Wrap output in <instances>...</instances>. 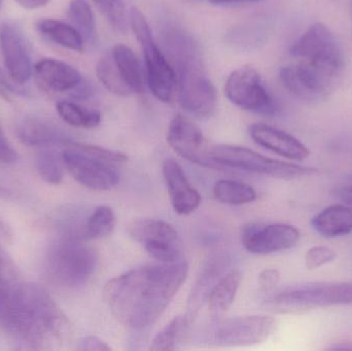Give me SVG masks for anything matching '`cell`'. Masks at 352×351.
Here are the masks:
<instances>
[{"mask_svg": "<svg viewBox=\"0 0 352 351\" xmlns=\"http://www.w3.org/2000/svg\"><path fill=\"white\" fill-rule=\"evenodd\" d=\"M167 140L176 154L188 162L207 168H219L211 157V148L200 128L188 117L175 115L171 121L167 133Z\"/></svg>", "mask_w": 352, "mask_h": 351, "instance_id": "13", "label": "cell"}, {"mask_svg": "<svg viewBox=\"0 0 352 351\" xmlns=\"http://www.w3.org/2000/svg\"><path fill=\"white\" fill-rule=\"evenodd\" d=\"M213 194L219 202L229 205H243L256 199V192L248 183L221 179L213 188Z\"/></svg>", "mask_w": 352, "mask_h": 351, "instance_id": "27", "label": "cell"}, {"mask_svg": "<svg viewBox=\"0 0 352 351\" xmlns=\"http://www.w3.org/2000/svg\"><path fill=\"white\" fill-rule=\"evenodd\" d=\"M276 330V321L269 315H243L219 319L213 325L209 344L219 348L258 346Z\"/></svg>", "mask_w": 352, "mask_h": 351, "instance_id": "9", "label": "cell"}, {"mask_svg": "<svg viewBox=\"0 0 352 351\" xmlns=\"http://www.w3.org/2000/svg\"><path fill=\"white\" fill-rule=\"evenodd\" d=\"M117 224V216L109 206H98L89 214L86 224V238L98 239L109 236Z\"/></svg>", "mask_w": 352, "mask_h": 351, "instance_id": "31", "label": "cell"}, {"mask_svg": "<svg viewBox=\"0 0 352 351\" xmlns=\"http://www.w3.org/2000/svg\"><path fill=\"white\" fill-rule=\"evenodd\" d=\"M167 45L176 67L180 105L190 115L208 119L217 109V91L207 76L198 45L184 31H169Z\"/></svg>", "mask_w": 352, "mask_h": 351, "instance_id": "3", "label": "cell"}, {"mask_svg": "<svg viewBox=\"0 0 352 351\" xmlns=\"http://www.w3.org/2000/svg\"><path fill=\"white\" fill-rule=\"evenodd\" d=\"M225 266V260L214 259L209 262L206 267L203 269L202 273L199 276L198 280L190 293V299H188L186 317L190 323L194 321L195 317L198 315L199 310L204 304L205 301L208 300L209 294L215 284L219 282V278L221 275Z\"/></svg>", "mask_w": 352, "mask_h": 351, "instance_id": "23", "label": "cell"}, {"mask_svg": "<svg viewBox=\"0 0 352 351\" xmlns=\"http://www.w3.org/2000/svg\"><path fill=\"white\" fill-rule=\"evenodd\" d=\"M99 12L118 32L127 30V14L124 0H93Z\"/></svg>", "mask_w": 352, "mask_h": 351, "instance_id": "34", "label": "cell"}, {"mask_svg": "<svg viewBox=\"0 0 352 351\" xmlns=\"http://www.w3.org/2000/svg\"><path fill=\"white\" fill-rule=\"evenodd\" d=\"M34 76L38 86L50 92L72 93L84 82L82 74L74 66L51 58L37 62Z\"/></svg>", "mask_w": 352, "mask_h": 351, "instance_id": "17", "label": "cell"}, {"mask_svg": "<svg viewBox=\"0 0 352 351\" xmlns=\"http://www.w3.org/2000/svg\"><path fill=\"white\" fill-rule=\"evenodd\" d=\"M96 73L101 84L113 94L123 97L133 94L120 76L111 54H107L99 59L96 66Z\"/></svg>", "mask_w": 352, "mask_h": 351, "instance_id": "30", "label": "cell"}, {"mask_svg": "<svg viewBox=\"0 0 352 351\" xmlns=\"http://www.w3.org/2000/svg\"><path fill=\"white\" fill-rule=\"evenodd\" d=\"M10 196V190L6 188L0 187V198H8Z\"/></svg>", "mask_w": 352, "mask_h": 351, "instance_id": "46", "label": "cell"}, {"mask_svg": "<svg viewBox=\"0 0 352 351\" xmlns=\"http://www.w3.org/2000/svg\"><path fill=\"white\" fill-rule=\"evenodd\" d=\"M18 2L21 6L29 10H34V8H43L49 3V0H14Z\"/></svg>", "mask_w": 352, "mask_h": 351, "instance_id": "43", "label": "cell"}, {"mask_svg": "<svg viewBox=\"0 0 352 351\" xmlns=\"http://www.w3.org/2000/svg\"><path fill=\"white\" fill-rule=\"evenodd\" d=\"M250 135L258 146L283 158L292 161H304L310 156V150L303 142L287 132L266 124H252Z\"/></svg>", "mask_w": 352, "mask_h": 351, "instance_id": "16", "label": "cell"}, {"mask_svg": "<svg viewBox=\"0 0 352 351\" xmlns=\"http://www.w3.org/2000/svg\"><path fill=\"white\" fill-rule=\"evenodd\" d=\"M311 225L318 234L327 238L351 234L352 208L346 204L329 206L312 218Z\"/></svg>", "mask_w": 352, "mask_h": 351, "instance_id": "20", "label": "cell"}, {"mask_svg": "<svg viewBox=\"0 0 352 351\" xmlns=\"http://www.w3.org/2000/svg\"><path fill=\"white\" fill-rule=\"evenodd\" d=\"M341 76L342 72L305 61L283 66L279 70L283 87L305 102L327 98L336 88Z\"/></svg>", "mask_w": 352, "mask_h": 351, "instance_id": "8", "label": "cell"}, {"mask_svg": "<svg viewBox=\"0 0 352 351\" xmlns=\"http://www.w3.org/2000/svg\"><path fill=\"white\" fill-rule=\"evenodd\" d=\"M16 135L23 144L30 146H64L70 138L59 127L43 117H29L20 122Z\"/></svg>", "mask_w": 352, "mask_h": 351, "instance_id": "19", "label": "cell"}, {"mask_svg": "<svg viewBox=\"0 0 352 351\" xmlns=\"http://www.w3.org/2000/svg\"><path fill=\"white\" fill-rule=\"evenodd\" d=\"M64 148L61 154L64 165L80 185L96 191H107L119 183V175L109 163L80 150L72 139L66 142Z\"/></svg>", "mask_w": 352, "mask_h": 351, "instance_id": "12", "label": "cell"}, {"mask_svg": "<svg viewBox=\"0 0 352 351\" xmlns=\"http://www.w3.org/2000/svg\"><path fill=\"white\" fill-rule=\"evenodd\" d=\"M280 273L276 269H265L258 276V284L265 292H270L278 284Z\"/></svg>", "mask_w": 352, "mask_h": 351, "instance_id": "39", "label": "cell"}, {"mask_svg": "<svg viewBox=\"0 0 352 351\" xmlns=\"http://www.w3.org/2000/svg\"><path fill=\"white\" fill-rule=\"evenodd\" d=\"M2 2H3V0H0V8H1Z\"/></svg>", "mask_w": 352, "mask_h": 351, "instance_id": "47", "label": "cell"}, {"mask_svg": "<svg viewBox=\"0 0 352 351\" xmlns=\"http://www.w3.org/2000/svg\"><path fill=\"white\" fill-rule=\"evenodd\" d=\"M63 159L51 148L37 155L36 168L39 177L50 185H59L63 181Z\"/></svg>", "mask_w": 352, "mask_h": 351, "instance_id": "32", "label": "cell"}, {"mask_svg": "<svg viewBox=\"0 0 352 351\" xmlns=\"http://www.w3.org/2000/svg\"><path fill=\"white\" fill-rule=\"evenodd\" d=\"M337 258L334 249L324 245H316L308 249L305 256V265L308 270H316L327 264L332 263Z\"/></svg>", "mask_w": 352, "mask_h": 351, "instance_id": "35", "label": "cell"}, {"mask_svg": "<svg viewBox=\"0 0 352 351\" xmlns=\"http://www.w3.org/2000/svg\"><path fill=\"white\" fill-rule=\"evenodd\" d=\"M68 16L85 43H93L96 35V27L94 14L88 2L86 0H72L68 8Z\"/></svg>", "mask_w": 352, "mask_h": 351, "instance_id": "29", "label": "cell"}, {"mask_svg": "<svg viewBox=\"0 0 352 351\" xmlns=\"http://www.w3.org/2000/svg\"><path fill=\"white\" fill-rule=\"evenodd\" d=\"M225 94L236 106L264 115H275L276 101L265 86L260 73L250 66L238 68L226 82Z\"/></svg>", "mask_w": 352, "mask_h": 351, "instance_id": "10", "label": "cell"}, {"mask_svg": "<svg viewBox=\"0 0 352 351\" xmlns=\"http://www.w3.org/2000/svg\"><path fill=\"white\" fill-rule=\"evenodd\" d=\"M0 49L8 76L16 84H24L32 76V63L26 39L14 23L0 25Z\"/></svg>", "mask_w": 352, "mask_h": 351, "instance_id": "15", "label": "cell"}, {"mask_svg": "<svg viewBox=\"0 0 352 351\" xmlns=\"http://www.w3.org/2000/svg\"><path fill=\"white\" fill-rule=\"evenodd\" d=\"M241 278V272L233 269L221 276L213 286L207 300L213 319H219L231 308L237 296Z\"/></svg>", "mask_w": 352, "mask_h": 351, "instance_id": "22", "label": "cell"}, {"mask_svg": "<svg viewBox=\"0 0 352 351\" xmlns=\"http://www.w3.org/2000/svg\"><path fill=\"white\" fill-rule=\"evenodd\" d=\"M163 175L176 214L186 216L198 210L201 195L188 181L180 165L173 159L163 163Z\"/></svg>", "mask_w": 352, "mask_h": 351, "instance_id": "18", "label": "cell"}, {"mask_svg": "<svg viewBox=\"0 0 352 351\" xmlns=\"http://www.w3.org/2000/svg\"><path fill=\"white\" fill-rule=\"evenodd\" d=\"M128 232L132 238L144 247L155 243H177L179 235L175 227L161 220H140L130 225Z\"/></svg>", "mask_w": 352, "mask_h": 351, "instance_id": "21", "label": "cell"}, {"mask_svg": "<svg viewBox=\"0 0 352 351\" xmlns=\"http://www.w3.org/2000/svg\"><path fill=\"white\" fill-rule=\"evenodd\" d=\"M301 234L297 227L289 224H250L242 230V245L254 255H270L293 249Z\"/></svg>", "mask_w": 352, "mask_h": 351, "instance_id": "14", "label": "cell"}, {"mask_svg": "<svg viewBox=\"0 0 352 351\" xmlns=\"http://www.w3.org/2000/svg\"><path fill=\"white\" fill-rule=\"evenodd\" d=\"M36 28L43 37L61 47L74 52L84 49V38L72 25L54 19H43L37 22Z\"/></svg>", "mask_w": 352, "mask_h": 351, "instance_id": "25", "label": "cell"}, {"mask_svg": "<svg viewBox=\"0 0 352 351\" xmlns=\"http://www.w3.org/2000/svg\"><path fill=\"white\" fill-rule=\"evenodd\" d=\"M130 24L144 51L146 80L151 91L158 100L171 102L176 89L175 70L159 49L148 20L138 8L130 10Z\"/></svg>", "mask_w": 352, "mask_h": 351, "instance_id": "5", "label": "cell"}, {"mask_svg": "<svg viewBox=\"0 0 352 351\" xmlns=\"http://www.w3.org/2000/svg\"><path fill=\"white\" fill-rule=\"evenodd\" d=\"M330 350H352V346L351 343H339L336 344V346H332V348H328Z\"/></svg>", "mask_w": 352, "mask_h": 351, "instance_id": "45", "label": "cell"}, {"mask_svg": "<svg viewBox=\"0 0 352 351\" xmlns=\"http://www.w3.org/2000/svg\"><path fill=\"white\" fill-rule=\"evenodd\" d=\"M78 350L82 351H111V348L96 336H87L78 342Z\"/></svg>", "mask_w": 352, "mask_h": 351, "instance_id": "38", "label": "cell"}, {"mask_svg": "<svg viewBox=\"0 0 352 351\" xmlns=\"http://www.w3.org/2000/svg\"><path fill=\"white\" fill-rule=\"evenodd\" d=\"M294 58L336 71L344 69V55L334 33L324 23L310 25L291 49Z\"/></svg>", "mask_w": 352, "mask_h": 351, "instance_id": "11", "label": "cell"}, {"mask_svg": "<svg viewBox=\"0 0 352 351\" xmlns=\"http://www.w3.org/2000/svg\"><path fill=\"white\" fill-rule=\"evenodd\" d=\"M0 87L1 88L6 89V91H8L10 93H16V94H23L22 90L18 88V87L14 86V84H10L8 78H6V73L2 71L1 68H0Z\"/></svg>", "mask_w": 352, "mask_h": 351, "instance_id": "42", "label": "cell"}, {"mask_svg": "<svg viewBox=\"0 0 352 351\" xmlns=\"http://www.w3.org/2000/svg\"><path fill=\"white\" fill-rule=\"evenodd\" d=\"M111 54L120 76L133 94L144 92V70L134 52L128 45L118 43Z\"/></svg>", "mask_w": 352, "mask_h": 351, "instance_id": "24", "label": "cell"}, {"mask_svg": "<svg viewBox=\"0 0 352 351\" xmlns=\"http://www.w3.org/2000/svg\"><path fill=\"white\" fill-rule=\"evenodd\" d=\"M188 321L186 317H177L171 321L151 343L150 350L154 351L175 350L184 336Z\"/></svg>", "mask_w": 352, "mask_h": 351, "instance_id": "33", "label": "cell"}, {"mask_svg": "<svg viewBox=\"0 0 352 351\" xmlns=\"http://www.w3.org/2000/svg\"><path fill=\"white\" fill-rule=\"evenodd\" d=\"M188 272V264L182 260L135 268L109 280L103 300L120 324L130 329H146L166 310Z\"/></svg>", "mask_w": 352, "mask_h": 351, "instance_id": "1", "label": "cell"}, {"mask_svg": "<svg viewBox=\"0 0 352 351\" xmlns=\"http://www.w3.org/2000/svg\"><path fill=\"white\" fill-rule=\"evenodd\" d=\"M16 161H18V154L6 139L3 130L0 126V162L4 164H12Z\"/></svg>", "mask_w": 352, "mask_h": 351, "instance_id": "37", "label": "cell"}, {"mask_svg": "<svg viewBox=\"0 0 352 351\" xmlns=\"http://www.w3.org/2000/svg\"><path fill=\"white\" fill-rule=\"evenodd\" d=\"M96 251L78 239L61 238L50 245L45 255V271L50 280L66 288L88 282L97 267Z\"/></svg>", "mask_w": 352, "mask_h": 351, "instance_id": "4", "label": "cell"}, {"mask_svg": "<svg viewBox=\"0 0 352 351\" xmlns=\"http://www.w3.org/2000/svg\"><path fill=\"white\" fill-rule=\"evenodd\" d=\"M20 284L10 264L0 256V327L2 329L8 327Z\"/></svg>", "mask_w": 352, "mask_h": 351, "instance_id": "26", "label": "cell"}, {"mask_svg": "<svg viewBox=\"0 0 352 351\" xmlns=\"http://www.w3.org/2000/svg\"><path fill=\"white\" fill-rule=\"evenodd\" d=\"M12 229L8 227V224L0 220V245H10L12 241Z\"/></svg>", "mask_w": 352, "mask_h": 351, "instance_id": "40", "label": "cell"}, {"mask_svg": "<svg viewBox=\"0 0 352 351\" xmlns=\"http://www.w3.org/2000/svg\"><path fill=\"white\" fill-rule=\"evenodd\" d=\"M267 304L280 313H297L320 307L352 305V282L292 286L273 295Z\"/></svg>", "mask_w": 352, "mask_h": 351, "instance_id": "6", "label": "cell"}, {"mask_svg": "<svg viewBox=\"0 0 352 351\" xmlns=\"http://www.w3.org/2000/svg\"><path fill=\"white\" fill-rule=\"evenodd\" d=\"M209 1L217 5H223V4L241 3V2H256L260 0H209Z\"/></svg>", "mask_w": 352, "mask_h": 351, "instance_id": "44", "label": "cell"}, {"mask_svg": "<svg viewBox=\"0 0 352 351\" xmlns=\"http://www.w3.org/2000/svg\"><path fill=\"white\" fill-rule=\"evenodd\" d=\"M335 195L338 198L339 200L346 204V205L351 206L352 208V187H344L337 189L335 191Z\"/></svg>", "mask_w": 352, "mask_h": 351, "instance_id": "41", "label": "cell"}, {"mask_svg": "<svg viewBox=\"0 0 352 351\" xmlns=\"http://www.w3.org/2000/svg\"><path fill=\"white\" fill-rule=\"evenodd\" d=\"M57 111L61 119L72 127L93 129L101 122L100 111L86 109L72 101L58 102Z\"/></svg>", "mask_w": 352, "mask_h": 351, "instance_id": "28", "label": "cell"}, {"mask_svg": "<svg viewBox=\"0 0 352 351\" xmlns=\"http://www.w3.org/2000/svg\"><path fill=\"white\" fill-rule=\"evenodd\" d=\"M6 331L31 350H59L72 338V326L43 286L21 282Z\"/></svg>", "mask_w": 352, "mask_h": 351, "instance_id": "2", "label": "cell"}, {"mask_svg": "<svg viewBox=\"0 0 352 351\" xmlns=\"http://www.w3.org/2000/svg\"><path fill=\"white\" fill-rule=\"evenodd\" d=\"M211 157L219 166L242 169L250 172L268 175L276 179H293L316 175L314 167L281 162L258 154L250 148L237 146H217L211 148Z\"/></svg>", "mask_w": 352, "mask_h": 351, "instance_id": "7", "label": "cell"}, {"mask_svg": "<svg viewBox=\"0 0 352 351\" xmlns=\"http://www.w3.org/2000/svg\"><path fill=\"white\" fill-rule=\"evenodd\" d=\"M74 144L80 150L90 154L91 156L109 163V164H124V163L128 162V159H129L127 155L117 152V150H107V148H101V146L80 144V142L74 141Z\"/></svg>", "mask_w": 352, "mask_h": 351, "instance_id": "36", "label": "cell"}]
</instances>
